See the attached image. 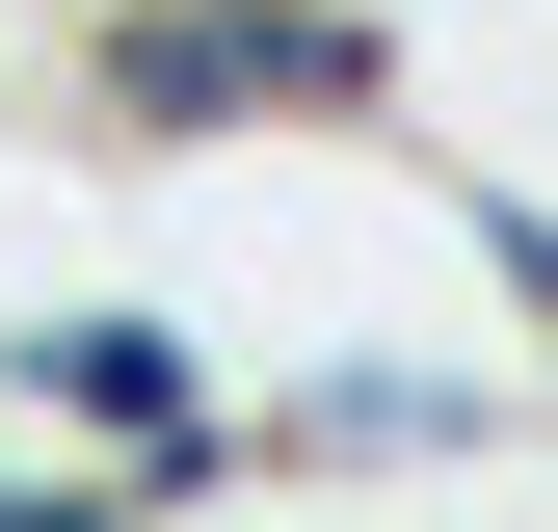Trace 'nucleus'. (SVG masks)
<instances>
[{"instance_id":"2","label":"nucleus","mask_w":558,"mask_h":532,"mask_svg":"<svg viewBox=\"0 0 558 532\" xmlns=\"http://www.w3.org/2000/svg\"><path fill=\"white\" fill-rule=\"evenodd\" d=\"M0 399L81 452V480H133V506H214V480H240V373H214V319H160V293L0 319Z\"/></svg>"},{"instance_id":"4","label":"nucleus","mask_w":558,"mask_h":532,"mask_svg":"<svg viewBox=\"0 0 558 532\" xmlns=\"http://www.w3.org/2000/svg\"><path fill=\"white\" fill-rule=\"evenodd\" d=\"M0 532H160L133 480H81V452H0Z\"/></svg>"},{"instance_id":"1","label":"nucleus","mask_w":558,"mask_h":532,"mask_svg":"<svg viewBox=\"0 0 558 532\" xmlns=\"http://www.w3.org/2000/svg\"><path fill=\"white\" fill-rule=\"evenodd\" d=\"M399 27L373 0H107L81 27V133L107 160H240V133H373Z\"/></svg>"},{"instance_id":"3","label":"nucleus","mask_w":558,"mask_h":532,"mask_svg":"<svg viewBox=\"0 0 558 532\" xmlns=\"http://www.w3.org/2000/svg\"><path fill=\"white\" fill-rule=\"evenodd\" d=\"M532 399L506 373H426V347H319L240 399V480H452V452H506Z\"/></svg>"}]
</instances>
